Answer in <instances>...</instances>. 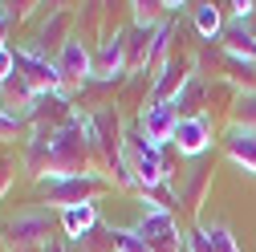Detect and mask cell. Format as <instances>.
Instances as JSON below:
<instances>
[{"mask_svg": "<svg viewBox=\"0 0 256 252\" xmlns=\"http://www.w3.org/2000/svg\"><path fill=\"white\" fill-rule=\"evenodd\" d=\"M90 154H94V142L86 134V114H66V122L49 134V179L94 175Z\"/></svg>", "mask_w": 256, "mask_h": 252, "instance_id": "6da1fadb", "label": "cell"}, {"mask_svg": "<svg viewBox=\"0 0 256 252\" xmlns=\"http://www.w3.org/2000/svg\"><path fill=\"white\" fill-rule=\"evenodd\" d=\"M126 163H130L138 187L146 192V187H158L167 179V163H163V154H158V146L142 134V130H126Z\"/></svg>", "mask_w": 256, "mask_h": 252, "instance_id": "7a4b0ae2", "label": "cell"}, {"mask_svg": "<svg viewBox=\"0 0 256 252\" xmlns=\"http://www.w3.org/2000/svg\"><path fill=\"white\" fill-rule=\"evenodd\" d=\"M12 57H16V74L28 82V90H33L37 98L61 90V70H57V61H49L37 45H33V49H12Z\"/></svg>", "mask_w": 256, "mask_h": 252, "instance_id": "3957f363", "label": "cell"}, {"mask_svg": "<svg viewBox=\"0 0 256 252\" xmlns=\"http://www.w3.org/2000/svg\"><path fill=\"white\" fill-rule=\"evenodd\" d=\"M138 240L150 248V252H183L187 248V240L179 236V228H175V220H171V212L163 208V212H146L142 220H138Z\"/></svg>", "mask_w": 256, "mask_h": 252, "instance_id": "277c9868", "label": "cell"}, {"mask_svg": "<svg viewBox=\"0 0 256 252\" xmlns=\"http://www.w3.org/2000/svg\"><path fill=\"white\" fill-rule=\"evenodd\" d=\"M94 192H102V179L98 175H70V179H53L49 187H45V204H53V208H78V204H94L90 196Z\"/></svg>", "mask_w": 256, "mask_h": 252, "instance_id": "5b68a950", "label": "cell"}, {"mask_svg": "<svg viewBox=\"0 0 256 252\" xmlns=\"http://www.w3.org/2000/svg\"><path fill=\"white\" fill-rule=\"evenodd\" d=\"M171 142L179 146V154H191V159L204 154L208 142H212V118H208V114H179Z\"/></svg>", "mask_w": 256, "mask_h": 252, "instance_id": "8992f818", "label": "cell"}, {"mask_svg": "<svg viewBox=\"0 0 256 252\" xmlns=\"http://www.w3.org/2000/svg\"><path fill=\"white\" fill-rule=\"evenodd\" d=\"M8 244L12 248H37V244H45L49 240V216L45 212H20L16 220H8Z\"/></svg>", "mask_w": 256, "mask_h": 252, "instance_id": "52a82bcc", "label": "cell"}, {"mask_svg": "<svg viewBox=\"0 0 256 252\" xmlns=\"http://www.w3.org/2000/svg\"><path fill=\"white\" fill-rule=\"evenodd\" d=\"M175 122H179V114H175L171 102H150V106L142 110V118H138V130H142L154 146H163V142L175 138Z\"/></svg>", "mask_w": 256, "mask_h": 252, "instance_id": "ba28073f", "label": "cell"}, {"mask_svg": "<svg viewBox=\"0 0 256 252\" xmlns=\"http://www.w3.org/2000/svg\"><path fill=\"white\" fill-rule=\"evenodd\" d=\"M57 70H61V82H86V78H94V57L78 37H66L61 57H57Z\"/></svg>", "mask_w": 256, "mask_h": 252, "instance_id": "9c48e42d", "label": "cell"}, {"mask_svg": "<svg viewBox=\"0 0 256 252\" xmlns=\"http://www.w3.org/2000/svg\"><path fill=\"white\" fill-rule=\"evenodd\" d=\"M228 154H232V163H240L244 171L256 175V130H252V126H232Z\"/></svg>", "mask_w": 256, "mask_h": 252, "instance_id": "30bf717a", "label": "cell"}, {"mask_svg": "<svg viewBox=\"0 0 256 252\" xmlns=\"http://www.w3.org/2000/svg\"><path fill=\"white\" fill-rule=\"evenodd\" d=\"M126 70V37H110L94 57V78H118Z\"/></svg>", "mask_w": 256, "mask_h": 252, "instance_id": "8fae6325", "label": "cell"}, {"mask_svg": "<svg viewBox=\"0 0 256 252\" xmlns=\"http://www.w3.org/2000/svg\"><path fill=\"white\" fill-rule=\"evenodd\" d=\"M61 224H66V232H70V240H82L94 224H98V208L94 204H78V208H66L61 212Z\"/></svg>", "mask_w": 256, "mask_h": 252, "instance_id": "7c38bea8", "label": "cell"}, {"mask_svg": "<svg viewBox=\"0 0 256 252\" xmlns=\"http://www.w3.org/2000/svg\"><path fill=\"white\" fill-rule=\"evenodd\" d=\"M183 86H187L183 66H179V61H167V66H163V78H154V102H175Z\"/></svg>", "mask_w": 256, "mask_h": 252, "instance_id": "4fadbf2b", "label": "cell"}, {"mask_svg": "<svg viewBox=\"0 0 256 252\" xmlns=\"http://www.w3.org/2000/svg\"><path fill=\"white\" fill-rule=\"evenodd\" d=\"M167 45H171V24H158L154 33H150V61H146V74L158 70V66H167Z\"/></svg>", "mask_w": 256, "mask_h": 252, "instance_id": "5bb4252c", "label": "cell"}, {"mask_svg": "<svg viewBox=\"0 0 256 252\" xmlns=\"http://www.w3.org/2000/svg\"><path fill=\"white\" fill-rule=\"evenodd\" d=\"M196 28H200V37H216L220 28H224V16L216 4H200L196 8Z\"/></svg>", "mask_w": 256, "mask_h": 252, "instance_id": "9a60e30c", "label": "cell"}, {"mask_svg": "<svg viewBox=\"0 0 256 252\" xmlns=\"http://www.w3.org/2000/svg\"><path fill=\"white\" fill-rule=\"evenodd\" d=\"M204 232H208V240H212V252H240V244H236V236H232L228 224H212V228H204Z\"/></svg>", "mask_w": 256, "mask_h": 252, "instance_id": "2e32d148", "label": "cell"}, {"mask_svg": "<svg viewBox=\"0 0 256 252\" xmlns=\"http://www.w3.org/2000/svg\"><path fill=\"white\" fill-rule=\"evenodd\" d=\"M236 118H240V126H252L256 130V94H244L236 102Z\"/></svg>", "mask_w": 256, "mask_h": 252, "instance_id": "e0dca14e", "label": "cell"}, {"mask_svg": "<svg viewBox=\"0 0 256 252\" xmlns=\"http://www.w3.org/2000/svg\"><path fill=\"white\" fill-rule=\"evenodd\" d=\"M187 252H212V240H208L204 228H196V232L187 236Z\"/></svg>", "mask_w": 256, "mask_h": 252, "instance_id": "ac0fdd59", "label": "cell"}, {"mask_svg": "<svg viewBox=\"0 0 256 252\" xmlns=\"http://www.w3.org/2000/svg\"><path fill=\"white\" fill-rule=\"evenodd\" d=\"M16 126H20V118H16V114L0 110V138H12V134H16Z\"/></svg>", "mask_w": 256, "mask_h": 252, "instance_id": "d6986e66", "label": "cell"}, {"mask_svg": "<svg viewBox=\"0 0 256 252\" xmlns=\"http://www.w3.org/2000/svg\"><path fill=\"white\" fill-rule=\"evenodd\" d=\"M45 252H66V248H61V244H45Z\"/></svg>", "mask_w": 256, "mask_h": 252, "instance_id": "ffe728a7", "label": "cell"}]
</instances>
